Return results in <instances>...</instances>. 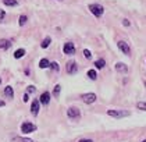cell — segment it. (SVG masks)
I'll use <instances>...</instances> for the list:
<instances>
[{
	"label": "cell",
	"mask_w": 146,
	"mask_h": 142,
	"mask_svg": "<svg viewBox=\"0 0 146 142\" xmlns=\"http://www.w3.org/2000/svg\"><path fill=\"white\" fill-rule=\"evenodd\" d=\"M50 68H53L54 71H58V70H60V67H58V63H56V61L50 63Z\"/></svg>",
	"instance_id": "obj_23"
},
{
	"label": "cell",
	"mask_w": 146,
	"mask_h": 142,
	"mask_svg": "<svg viewBox=\"0 0 146 142\" xmlns=\"http://www.w3.org/2000/svg\"><path fill=\"white\" fill-rule=\"evenodd\" d=\"M4 95H6L7 98H10V99L14 98V91H13V88L7 85V87L4 88Z\"/></svg>",
	"instance_id": "obj_13"
},
{
	"label": "cell",
	"mask_w": 146,
	"mask_h": 142,
	"mask_svg": "<svg viewBox=\"0 0 146 142\" xmlns=\"http://www.w3.org/2000/svg\"><path fill=\"white\" fill-rule=\"evenodd\" d=\"M36 131V125L34 123H29V121H24L21 124V132L23 134H31V132H35Z\"/></svg>",
	"instance_id": "obj_3"
},
{
	"label": "cell",
	"mask_w": 146,
	"mask_h": 142,
	"mask_svg": "<svg viewBox=\"0 0 146 142\" xmlns=\"http://www.w3.org/2000/svg\"><path fill=\"white\" fill-rule=\"evenodd\" d=\"M39 67H40V68H47V67H50V61H49L47 59H40Z\"/></svg>",
	"instance_id": "obj_16"
},
{
	"label": "cell",
	"mask_w": 146,
	"mask_h": 142,
	"mask_svg": "<svg viewBox=\"0 0 146 142\" xmlns=\"http://www.w3.org/2000/svg\"><path fill=\"white\" fill-rule=\"evenodd\" d=\"M66 68H67V73L68 74H75L77 71H78V66H77V63L75 61H68L67 66H66Z\"/></svg>",
	"instance_id": "obj_8"
},
{
	"label": "cell",
	"mask_w": 146,
	"mask_h": 142,
	"mask_svg": "<svg viewBox=\"0 0 146 142\" xmlns=\"http://www.w3.org/2000/svg\"><path fill=\"white\" fill-rule=\"evenodd\" d=\"M142 142H146V139H145V141H142Z\"/></svg>",
	"instance_id": "obj_33"
},
{
	"label": "cell",
	"mask_w": 146,
	"mask_h": 142,
	"mask_svg": "<svg viewBox=\"0 0 146 142\" xmlns=\"http://www.w3.org/2000/svg\"><path fill=\"white\" fill-rule=\"evenodd\" d=\"M88 9L95 17H102L103 13H104V7L102 4H99V3H92V4L88 6Z\"/></svg>",
	"instance_id": "obj_2"
},
{
	"label": "cell",
	"mask_w": 146,
	"mask_h": 142,
	"mask_svg": "<svg viewBox=\"0 0 146 142\" xmlns=\"http://www.w3.org/2000/svg\"><path fill=\"white\" fill-rule=\"evenodd\" d=\"M20 25H25L27 24V21H28V17L27 15H20Z\"/></svg>",
	"instance_id": "obj_22"
},
{
	"label": "cell",
	"mask_w": 146,
	"mask_h": 142,
	"mask_svg": "<svg viewBox=\"0 0 146 142\" xmlns=\"http://www.w3.org/2000/svg\"><path fill=\"white\" fill-rule=\"evenodd\" d=\"M4 17H6V11L0 9V20H4Z\"/></svg>",
	"instance_id": "obj_26"
},
{
	"label": "cell",
	"mask_w": 146,
	"mask_h": 142,
	"mask_svg": "<svg viewBox=\"0 0 146 142\" xmlns=\"http://www.w3.org/2000/svg\"><path fill=\"white\" fill-rule=\"evenodd\" d=\"M84 56H85L86 59H90V57H92V53H90L88 49H84Z\"/></svg>",
	"instance_id": "obj_25"
},
{
	"label": "cell",
	"mask_w": 146,
	"mask_h": 142,
	"mask_svg": "<svg viewBox=\"0 0 146 142\" xmlns=\"http://www.w3.org/2000/svg\"><path fill=\"white\" fill-rule=\"evenodd\" d=\"M39 109H40V103H39L38 99H35L34 102H32V105H31V113L34 116H38L39 114Z\"/></svg>",
	"instance_id": "obj_9"
},
{
	"label": "cell",
	"mask_w": 146,
	"mask_h": 142,
	"mask_svg": "<svg viewBox=\"0 0 146 142\" xmlns=\"http://www.w3.org/2000/svg\"><path fill=\"white\" fill-rule=\"evenodd\" d=\"M35 91H36V88L34 85H29V87L27 88V93H34Z\"/></svg>",
	"instance_id": "obj_24"
},
{
	"label": "cell",
	"mask_w": 146,
	"mask_h": 142,
	"mask_svg": "<svg viewBox=\"0 0 146 142\" xmlns=\"http://www.w3.org/2000/svg\"><path fill=\"white\" fill-rule=\"evenodd\" d=\"M136 107H138L139 110L146 111V102H138V103H136Z\"/></svg>",
	"instance_id": "obj_21"
},
{
	"label": "cell",
	"mask_w": 146,
	"mask_h": 142,
	"mask_svg": "<svg viewBox=\"0 0 146 142\" xmlns=\"http://www.w3.org/2000/svg\"><path fill=\"white\" fill-rule=\"evenodd\" d=\"M23 100H24V102H28V93H25V95H24Z\"/></svg>",
	"instance_id": "obj_29"
},
{
	"label": "cell",
	"mask_w": 146,
	"mask_h": 142,
	"mask_svg": "<svg viewBox=\"0 0 146 142\" xmlns=\"http://www.w3.org/2000/svg\"><path fill=\"white\" fill-rule=\"evenodd\" d=\"M117 46H118V49L123 52L124 55L129 56L131 55V49H129V45L127 43V42H124V41H118L117 42Z\"/></svg>",
	"instance_id": "obj_5"
},
{
	"label": "cell",
	"mask_w": 146,
	"mask_h": 142,
	"mask_svg": "<svg viewBox=\"0 0 146 142\" xmlns=\"http://www.w3.org/2000/svg\"><path fill=\"white\" fill-rule=\"evenodd\" d=\"M4 105H6V103H4V102H3V100H0V107H3V106H4Z\"/></svg>",
	"instance_id": "obj_31"
},
{
	"label": "cell",
	"mask_w": 146,
	"mask_h": 142,
	"mask_svg": "<svg viewBox=\"0 0 146 142\" xmlns=\"http://www.w3.org/2000/svg\"><path fill=\"white\" fill-rule=\"evenodd\" d=\"M24 56H25V50H24V49H17V50L14 52V57H15V59H21Z\"/></svg>",
	"instance_id": "obj_17"
},
{
	"label": "cell",
	"mask_w": 146,
	"mask_h": 142,
	"mask_svg": "<svg viewBox=\"0 0 146 142\" xmlns=\"http://www.w3.org/2000/svg\"><path fill=\"white\" fill-rule=\"evenodd\" d=\"M10 47H11V42H10L9 39H0V49L7 50V49H10Z\"/></svg>",
	"instance_id": "obj_12"
},
{
	"label": "cell",
	"mask_w": 146,
	"mask_h": 142,
	"mask_svg": "<svg viewBox=\"0 0 146 142\" xmlns=\"http://www.w3.org/2000/svg\"><path fill=\"white\" fill-rule=\"evenodd\" d=\"M86 75H88V78H89V79L95 81V79L98 78V73H96V70H89V71L86 73Z\"/></svg>",
	"instance_id": "obj_14"
},
{
	"label": "cell",
	"mask_w": 146,
	"mask_h": 142,
	"mask_svg": "<svg viewBox=\"0 0 146 142\" xmlns=\"http://www.w3.org/2000/svg\"><path fill=\"white\" fill-rule=\"evenodd\" d=\"M123 25L124 27H129V21L128 20H123Z\"/></svg>",
	"instance_id": "obj_27"
},
{
	"label": "cell",
	"mask_w": 146,
	"mask_h": 142,
	"mask_svg": "<svg viewBox=\"0 0 146 142\" xmlns=\"http://www.w3.org/2000/svg\"><path fill=\"white\" fill-rule=\"evenodd\" d=\"M0 84H1V78H0Z\"/></svg>",
	"instance_id": "obj_32"
},
{
	"label": "cell",
	"mask_w": 146,
	"mask_h": 142,
	"mask_svg": "<svg viewBox=\"0 0 146 142\" xmlns=\"http://www.w3.org/2000/svg\"><path fill=\"white\" fill-rule=\"evenodd\" d=\"M52 43V38L50 36H46L45 39L42 41V43H40V46L43 47V49H46V47H49V45Z\"/></svg>",
	"instance_id": "obj_15"
},
{
	"label": "cell",
	"mask_w": 146,
	"mask_h": 142,
	"mask_svg": "<svg viewBox=\"0 0 146 142\" xmlns=\"http://www.w3.org/2000/svg\"><path fill=\"white\" fill-rule=\"evenodd\" d=\"M107 114L110 117H114V119H124V117L131 116V111L121 110V109H111V110H107Z\"/></svg>",
	"instance_id": "obj_1"
},
{
	"label": "cell",
	"mask_w": 146,
	"mask_h": 142,
	"mask_svg": "<svg viewBox=\"0 0 146 142\" xmlns=\"http://www.w3.org/2000/svg\"><path fill=\"white\" fill-rule=\"evenodd\" d=\"M67 116L70 119H79L81 117V111L78 107H70L67 110Z\"/></svg>",
	"instance_id": "obj_6"
},
{
	"label": "cell",
	"mask_w": 146,
	"mask_h": 142,
	"mask_svg": "<svg viewBox=\"0 0 146 142\" xmlns=\"http://www.w3.org/2000/svg\"><path fill=\"white\" fill-rule=\"evenodd\" d=\"M3 3H4L7 7H14V6H18V1H17V0H3Z\"/></svg>",
	"instance_id": "obj_18"
},
{
	"label": "cell",
	"mask_w": 146,
	"mask_h": 142,
	"mask_svg": "<svg viewBox=\"0 0 146 142\" xmlns=\"http://www.w3.org/2000/svg\"><path fill=\"white\" fill-rule=\"evenodd\" d=\"M63 50H64L66 55H74L75 53V46H74L72 42H67V43H64V46H63Z\"/></svg>",
	"instance_id": "obj_7"
},
{
	"label": "cell",
	"mask_w": 146,
	"mask_h": 142,
	"mask_svg": "<svg viewBox=\"0 0 146 142\" xmlns=\"http://www.w3.org/2000/svg\"><path fill=\"white\" fill-rule=\"evenodd\" d=\"M49 102H50V93L49 92H43L42 95H40V98H39V103H42V105H49Z\"/></svg>",
	"instance_id": "obj_10"
},
{
	"label": "cell",
	"mask_w": 146,
	"mask_h": 142,
	"mask_svg": "<svg viewBox=\"0 0 146 142\" xmlns=\"http://www.w3.org/2000/svg\"><path fill=\"white\" fill-rule=\"evenodd\" d=\"M60 91H61V85H56V87H54V91H53V96H54V98H58Z\"/></svg>",
	"instance_id": "obj_20"
},
{
	"label": "cell",
	"mask_w": 146,
	"mask_h": 142,
	"mask_svg": "<svg viewBox=\"0 0 146 142\" xmlns=\"http://www.w3.org/2000/svg\"><path fill=\"white\" fill-rule=\"evenodd\" d=\"M104 64H106V61H104L103 59H99V60L95 61V67H96V68H103Z\"/></svg>",
	"instance_id": "obj_19"
},
{
	"label": "cell",
	"mask_w": 146,
	"mask_h": 142,
	"mask_svg": "<svg viewBox=\"0 0 146 142\" xmlns=\"http://www.w3.org/2000/svg\"><path fill=\"white\" fill-rule=\"evenodd\" d=\"M20 139H21L23 142H34L32 139H28V138H20Z\"/></svg>",
	"instance_id": "obj_28"
},
{
	"label": "cell",
	"mask_w": 146,
	"mask_h": 142,
	"mask_svg": "<svg viewBox=\"0 0 146 142\" xmlns=\"http://www.w3.org/2000/svg\"><path fill=\"white\" fill-rule=\"evenodd\" d=\"M79 142H93L92 139H82V141H79Z\"/></svg>",
	"instance_id": "obj_30"
},
{
	"label": "cell",
	"mask_w": 146,
	"mask_h": 142,
	"mask_svg": "<svg viewBox=\"0 0 146 142\" xmlns=\"http://www.w3.org/2000/svg\"><path fill=\"white\" fill-rule=\"evenodd\" d=\"M82 100L86 103V105H92L93 102H96V99H98V96H96V93H92V92H88V93H84L82 96Z\"/></svg>",
	"instance_id": "obj_4"
},
{
	"label": "cell",
	"mask_w": 146,
	"mask_h": 142,
	"mask_svg": "<svg viewBox=\"0 0 146 142\" xmlns=\"http://www.w3.org/2000/svg\"><path fill=\"white\" fill-rule=\"evenodd\" d=\"M115 71H118L121 74H127L128 73V67H127V64H124V63H117L115 64Z\"/></svg>",
	"instance_id": "obj_11"
}]
</instances>
